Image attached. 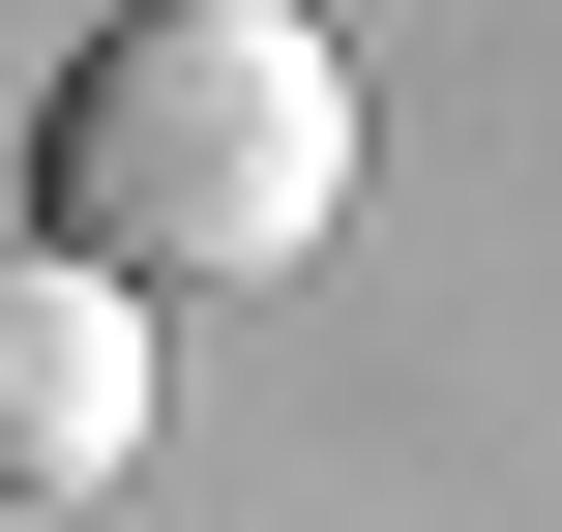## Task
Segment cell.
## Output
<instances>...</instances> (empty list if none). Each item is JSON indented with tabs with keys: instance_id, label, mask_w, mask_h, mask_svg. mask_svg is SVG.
Returning a JSON list of instances; mask_svg holds the SVG:
<instances>
[{
	"instance_id": "6da1fadb",
	"label": "cell",
	"mask_w": 562,
	"mask_h": 532,
	"mask_svg": "<svg viewBox=\"0 0 562 532\" xmlns=\"http://www.w3.org/2000/svg\"><path fill=\"white\" fill-rule=\"evenodd\" d=\"M326 207H356V59H326L296 0H148V30H89V89H59V267L178 296V267H296Z\"/></svg>"
},
{
	"instance_id": "7a4b0ae2",
	"label": "cell",
	"mask_w": 562,
	"mask_h": 532,
	"mask_svg": "<svg viewBox=\"0 0 562 532\" xmlns=\"http://www.w3.org/2000/svg\"><path fill=\"white\" fill-rule=\"evenodd\" d=\"M119 444H148V296L30 237V267H0V503H89Z\"/></svg>"
}]
</instances>
